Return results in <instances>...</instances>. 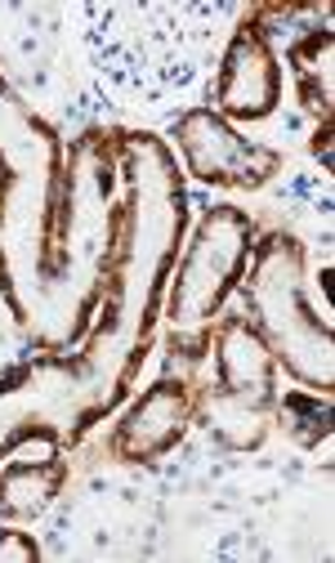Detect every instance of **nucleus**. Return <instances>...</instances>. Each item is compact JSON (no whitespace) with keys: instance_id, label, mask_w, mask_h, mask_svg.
Instances as JSON below:
<instances>
[{"instance_id":"nucleus-1","label":"nucleus","mask_w":335,"mask_h":563,"mask_svg":"<svg viewBox=\"0 0 335 563\" xmlns=\"http://www.w3.org/2000/svg\"><path fill=\"white\" fill-rule=\"evenodd\" d=\"M116 175L121 242L94 327L77 344L103 416L130 398L144 358L153 354L166 287L188 233V188L166 139L148 130H116Z\"/></svg>"},{"instance_id":"nucleus-2","label":"nucleus","mask_w":335,"mask_h":563,"mask_svg":"<svg viewBox=\"0 0 335 563\" xmlns=\"http://www.w3.org/2000/svg\"><path fill=\"white\" fill-rule=\"evenodd\" d=\"M63 166V134L0 73V296L27 335L49 309Z\"/></svg>"},{"instance_id":"nucleus-3","label":"nucleus","mask_w":335,"mask_h":563,"mask_svg":"<svg viewBox=\"0 0 335 563\" xmlns=\"http://www.w3.org/2000/svg\"><path fill=\"white\" fill-rule=\"evenodd\" d=\"M116 242H121L116 130H86L63 166L49 309L41 331L32 335L41 354H72L90 335L94 313L108 296Z\"/></svg>"},{"instance_id":"nucleus-4","label":"nucleus","mask_w":335,"mask_h":563,"mask_svg":"<svg viewBox=\"0 0 335 563\" xmlns=\"http://www.w3.org/2000/svg\"><path fill=\"white\" fill-rule=\"evenodd\" d=\"M237 291L246 300V322L268 344L278 372L313 394H335V331L309 300L304 242L287 229L264 233Z\"/></svg>"},{"instance_id":"nucleus-5","label":"nucleus","mask_w":335,"mask_h":563,"mask_svg":"<svg viewBox=\"0 0 335 563\" xmlns=\"http://www.w3.org/2000/svg\"><path fill=\"white\" fill-rule=\"evenodd\" d=\"M255 242H259V229L242 206L201 210V220L192 224V238L183 242V251L175 260L166 305H161L170 358H179L188 367L211 358L215 322L224 318V309L237 291Z\"/></svg>"},{"instance_id":"nucleus-6","label":"nucleus","mask_w":335,"mask_h":563,"mask_svg":"<svg viewBox=\"0 0 335 563\" xmlns=\"http://www.w3.org/2000/svg\"><path fill=\"white\" fill-rule=\"evenodd\" d=\"M103 420L81 354H41L0 376V461L23 448H77Z\"/></svg>"},{"instance_id":"nucleus-7","label":"nucleus","mask_w":335,"mask_h":563,"mask_svg":"<svg viewBox=\"0 0 335 563\" xmlns=\"http://www.w3.org/2000/svg\"><path fill=\"white\" fill-rule=\"evenodd\" d=\"M215 354V380L197 394V420L220 448L255 452L264 448L278 411V363L268 354L259 331L246 322V313H224L211 335Z\"/></svg>"},{"instance_id":"nucleus-8","label":"nucleus","mask_w":335,"mask_h":563,"mask_svg":"<svg viewBox=\"0 0 335 563\" xmlns=\"http://www.w3.org/2000/svg\"><path fill=\"white\" fill-rule=\"evenodd\" d=\"M183 175L211 188H233V192H255L264 184H273L287 166V157L268 144L246 139L233 121H224L215 108H188L175 121Z\"/></svg>"},{"instance_id":"nucleus-9","label":"nucleus","mask_w":335,"mask_h":563,"mask_svg":"<svg viewBox=\"0 0 335 563\" xmlns=\"http://www.w3.org/2000/svg\"><path fill=\"white\" fill-rule=\"evenodd\" d=\"M197 385L188 376H157L134 398L108 434V452L121 465H157L197 420Z\"/></svg>"},{"instance_id":"nucleus-10","label":"nucleus","mask_w":335,"mask_h":563,"mask_svg":"<svg viewBox=\"0 0 335 563\" xmlns=\"http://www.w3.org/2000/svg\"><path fill=\"white\" fill-rule=\"evenodd\" d=\"M282 58L250 19H242V27L233 32L224 58H220V73H215V90L211 103L224 121L233 125H250V121H268L282 108Z\"/></svg>"},{"instance_id":"nucleus-11","label":"nucleus","mask_w":335,"mask_h":563,"mask_svg":"<svg viewBox=\"0 0 335 563\" xmlns=\"http://www.w3.org/2000/svg\"><path fill=\"white\" fill-rule=\"evenodd\" d=\"M67 483V461L58 452H41L23 448L0 465V523H27L41 519L54 497Z\"/></svg>"},{"instance_id":"nucleus-12","label":"nucleus","mask_w":335,"mask_h":563,"mask_svg":"<svg viewBox=\"0 0 335 563\" xmlns=\"http://www.w3.org/2000/svg\"><path fill=\"white\" fill-rule=\"evenodd\" d=\"M331 32L326 27H313L304 41H295L287 49V67L295 73V95H300V108H309L317 121H331Z\"/></svg>"},{"instance_id":"nucleus-13","label":"nucleus","mask_w":335,"mask_h":563,"mask_svg":"<svg viewBox=\"0 0 335 563\" xmlns=\"http://www.w3.org/2000/svg\"><path fill=\"white\" fill-rule=\"evenodd\" d=\"M331 394H313V389H287V398H278L273 426H282L300 448H317L331 439Z\"/></svg>"},{"instance_id":"nucleus-14","label":"nucleus","mask_w":335,"mask_h":563,"mask_svg":"<svg viewBox=\"0 0 335 563\" xmlns=\"http://www.w3.org/2000/svg\"><path fill=\"white\" fill-rule=\"evenodd\" d=\"M0 563H41V545L32 532L0 523Z\"/></svg>"},{"instance_id":"nucleus-15","label":"nucleus","mask_w":335,"mask_h":563,"mask_svg":"<svg viewBox=\"0 0 335 563\" xmlns=\"http://www.w3.org/2000/svg\"><path fill=\"white\" fill-rule=\"evenodd\" d=\"M309 148H313V157L331 170V121H317V134H313V144H309Z\"/></svg>"}]
</instances>
